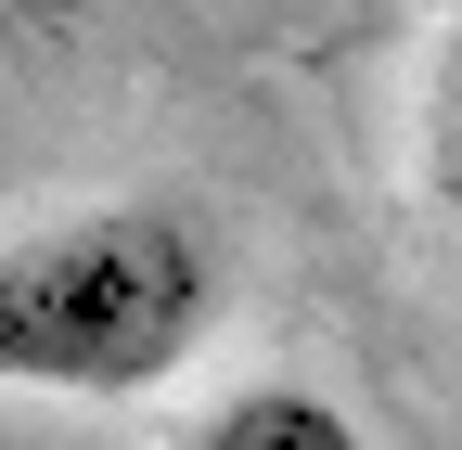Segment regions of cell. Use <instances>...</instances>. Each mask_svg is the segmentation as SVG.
Masks as SVG:
<instances>
[{
    "label": "cell",
    "instance_id": "1",
    "mask_svg": "<svg viewBox=\"0 0 462 450\" xmlns=\"http://www.w3.org/2000/svg\"><path fill=\"white\" fill-rule=\"evenodd\" d=\"M218 334V245L180 206H78L0 245V386L142 399Z\"/></svg>",
    "mask_w": 462,
    "mask_h": 450
},
{
    "label": "cell",
    "instance_id": "2",
    "mask_svg": "<svg viewBox=\"0 0 462 450\" xmlns=\"http://www.w3.org/2000/svg\"><path fill=\"white\" fill-rule=\"evenodd\" d=\"M193 450H373V437L346 425L321 386H245V399H218L193 425Z\"/></svg>",
    "mask_w": 462,
    "mask_h": 450
},
{
    "label": "cell",
    "instance_id": "3",
    "mask_svg": "<svg viewBox=\"0 0 462 450\" xmlns=\"http://www.w3.org/2000/svg\"><path fill=\"white\" fill-rule=\"evenodd\" d=\"M411 155H424V206H437V232L462 245V14L437 26L424 52V117H411Z\"/></svg>",
    "mask_w": 462,
    "mask_h": 450
}]
</instances>
